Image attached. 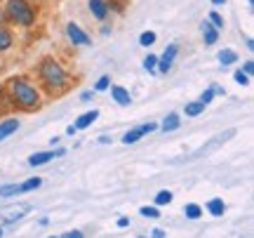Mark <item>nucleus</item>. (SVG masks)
I'll return each instance as SVG.
<instances>
[{
    "mask_svg": "<svg viewBox=\"0 0 254 238\" xmlns=\"http://www.w3.org/2000/svg\"><path fill=\"white\" fill-rule=\"evenodd\" d=\"M66 135H75V125H68V128H66Z\"/></svg>",
    "mask_w": 254,
    "mask_h": 238,
    "instance_id": "obj_34",
    "label": "nucleus"
},
{
    "mask_svg": "<svg viewBox=\"0 0 254 238\" xmlns=\"http://www.w3.org/2000/svg\"><path fill=\"white\" fill-rule=\"evenodd\" d=\"M236 82H240V85H250V76L245 74V71H236Z\"/></svg>",
    "mask_w": 254,
    "mask_h": 238,
    "instance_id": "obj_25",
    "label": "nucleus"
},
{
    "mask_svg": "<svg viewBox=\"0 0 254 238\" xmlns=\"http://www.w3.org/2000/svg\"><path fill=\"white\" fill-rule=\"evenodd\" d=\"M212 97H214V90L209 87V90H205V92H202V94H200V101H202V104L207 106L209 101H212Z\"/></svg>",
    "mask_w": 254,
    "mask_h": 238,
    "instance_id": "obj_27",
    "label": "nucleus"
},
{
    "mask_svg": "<svg viewBox=\"0 0 254 238\" xmlns=\"http://www.w3.org/2000/svg\"><path fill=\"white\" fill-rule=\"evenodd\" d=\"M66 36L71 38V43H75V45H90V36L82 31L78 24H66Z\"/></svg>",
    "mask_w": 254,
    "mask_h": 238,
    "instance_id": "obj_4",
    "label": "nucleus"
},
{
    "mask_svg": "<svg viewBox=\"0 0 254 238\" xmlns=\"http://www.w3.org/2000/svg\"><path fill=\"white\" fill-rule=\"evenodd\" d=\"M111 94H113V99L118 101L120 106H129V101H132L129 92H127L125 87H120V85H113V87H111Z\"/></svg>",
    "mask_w": 254,
    "mask_h": 238,
    "instance_id": "obj_10",
    "label": "nucleus"
},
{
    "mask_svg": "<svg viewBox=\"0 0 254 238\" xmlns=\"http://www.w3.org/2000/svg\"><path fill=\"white\" fill-rule=\"evenodd\" d=\"M155 43V33L153 31H144L141 36H139V45H144V47H151Z\"/></svg>",
    "mask_w": 254,
    "mask_h": 238,
    "instance_id": "obj_20",
    "label": "nucleus"
},
{
    "mask_svg": "<svg viewBox=\"0 0 254 238\" xmlns=\"http://www.w3.org/2000/svg\"><path fill=\"white\" fill-rule=\"evenodd\" d=\"M179 125H182V118H179L177 113H170V116L163 120V130H165V132H172V130H177Z\"/></svg>",
    "mask_w": 254,
    "mask_h": 238,
    "instance_id": "obj_13",
    "label": "nucleus"
},
{
    "mask_svg": "<svg viewBox=\"0 0 254 238\" xmlns=\"http://www.w3.org/2000/svg\"><path fill=\"white\" fill-rule=\"evenodd\" d=\"M153 130H155L153 123H146V125H141V128H136V130H129V132H125L123 142H125V144H134V142H139V139L144 137V135L153 132Z\"/></svg>",
    "mask_w": 254,
    "mask_h": 238,
    "instance_id": "obj_6",
    "label": "nucleus"
},
{
    "mask_svg": "<svg viewBox=\"0 0 254 238\" xmlns=\"http://www.w3.org/2000/svg\"><path fill=\"white\" fill-rule=\"evenodd\" d=\"M14 193H19V186H17V184H7V186H0V196H2V198H9V196H14Z\"/></svg>",
    "mask_w": 254,
    "mask_h": 238,
    "instance_id": "obj_22",
    "label": "nucleus"
},
{
    "mask_svg": "<svg viewBox=\"0 0 254 238\" xmlns=\"http://www.w3.org/2000/svg\"><path fill=\"white\" fill-rule=\"evenodd\" d=\"M247 2H250V5H254V0H247Z\"/></svg>",
    "mask_w": 254,
    "mask_h": 238,
    "instance_id": "obj_36",
    "label": "nucleus"
},
{
    "mask_svg": "<svg viewBox=\"0 0 254 238\" xmlns=\"http://www.w3.org/2000/svg\"><path fill=\"white\" fill-rule=\"evenodd\" d=\"M92 99V92H82L80 94V101H90Z\"/></svg>",
    "mask_w": 254,
    "mask_h": 238,
    "instance_id": "obj_32",
    "label": "nucleus"
},
{
    "mask_svg": "<svg viewBox=\"0 0 254 238\" xmlns=\"http://www.w3.org/2000/svg\"><path fill=\"white\" fill-rule=\"evenodd\" d=\"M57 156H64V149H57V151H43V154H33V156L28 158V165H45L50 163L52 158Z\"/></svg>",
    "mask_w": 254,
    "mask_h": 238,
    "instance_id": "obj_7",
    "label": "nucleus"
},
{
    "mask_svg": "<svg viewBox=\"0 0 254 238\" xmlns=\"http://www.w3.org/2000/svg\"><path fill=\"white\" fill-rule=\"evenodd\" d=\"M202 38H205V45H214L219 38V28H214L209 21H202Z\"/></svg>",
    "mask_w": 254,
    "mask_h": 238,
    "instance_id": "obj_9",
    "label": "nucleus"
},
{
    "mask_svg": "<svg viewBox=\"0 0 254 238\" xmlns=\"http://www.w3.org/2000/svg\"><path fill=\"white\" fill-rule=\"evenodd\" d=\"M40 184H43V179H40V177H31V179H26V182L19 186V191H33V189H38Z\"/></svg>",
    "mask_w": 254,
    "mask_h": 238,
    "instance_id": "obj_18",
    "label": "nucleus"
},
{
    "mask_svg": "<svg viewBox=\"0 0 254 238\" xmlns=\"http://www.w3.org/2000/svg\"><path fill=\"white\" fill-rule=\"evenodd\" d=\"M205 111V104L202 101H193V104H186V116H200Z\"/></svg>",
    "mask_w": 254,
    "mask_h": 238,
    "instance_id": "obj_19",
    "label": "nucleus"
},
{
    "mask_svg": "<svg viewBox=\"0 0 254 238\" xmlns=\"http://www.w3.org/2000/svg\"><path fill=\"white\" fill-rule=\"evenodd\" d=\"M12 33H9L5 26H0V52H5V50H9L12 47Z\"/></svg>",
    "mask_w": 254,
    "mask_h": 238,
    "instance_id": "obj_14",
    "label": "nucleus"
},
{
    "mask_svg": "<svg viewBox=\"0 0 254 238\" xmlns=\"http://www.w3.org/2000/svg\"><path fill=\"white\" fill-rule=\"evenodd\" d=\"M90 12L99 19V21H104L106 14H109V5H106V0H90Z\"/></svg>",
    "mask_w": 254,
    "mask_h": 238,
    "instance_id": "obj_8",
    "label": "nucleus"
},
{
    "mask_svg": "<svg viewBox=\"0 0 254 238\" xmlns=\"http://www.w3.org/2000/svg\"><path fill=\"white\" fill-rule=\"evenodd\" d=\"M0 21H2V12H0Z\"/></svg>",
    "mask_w": 254,
    "mask_h": 238,
    "instance_id": "obj_37",
    "label": "nucleus"
},
{
    "mask_svg": "<svg viewBox=\"0 0 254 238\" xmlns=\"http://www.w3.org/2000/svg\"><path fill=\"white\" fill-rule=\"evenodd\" d=\"M209 24H212L214 28H224V19H221L219 12H212V14H209Z\"/></svg>",
    "mask_w": 254,
    "mask_h": 238,
    "instance_id": "obj_23",
    "label": "nucleus"
},
{
    "mask_svg": "<svg viewBox=\"0 0 254 238\" xmlns=\"http://www.w3.org/2000/svg\"><path fill=\"white\" fill-rule=\"evenodd\" d=\"M38 76H40V80L45 85L50 92H62L66 87V82H68V76L64 71V66L52 59V57H45L40 66H38Z\"/></svg>",
    "mask_w": 254,
    "mask_h": 238,
    "instance_id": "obj_2",
    "label": "nucleus"
},
{
    "mask_svg": "<svg viewBox=\"0 0 254 238\" xmlns=\"http://www.w3.org/2000/svg\"><path fill=\"white\" fill-rule=\"evenodd\" d=\"M127 224H129V220H127V217H120V220H118V227H120V229H125Z\"/></svg>",
    "mask_w": 254,
    "mask_h": 238,
    "instance_id": "obj_31",
    "label": "nucleus"
},
{
    "mask_svg": "<svg viewBox=\"0 0 254 238\" xmlns=\"http://www.w3.org/2000/svg\"><path fill=\"white\" fill-rule=\"evenodd\" d=\"M155 203H158V205H170V203H172V191H158Z\"/></svg>",
    "mask_w": 254,
    "mask_h": 238,
    "instance_id": "obj_21",
    "label": "nucleus"
},
{
    "mask_svg": "<svg viewBox=\"0 0 254 238\" xmlns=\"http://www.w3.org/2000/svg\"><path fill=\"white\" fill-rule=\"evenodd\" d=\"M0 236H2V229H0Z\"/></svg>",
    "mask_w": 254,
    "mask_h": 238,
    "instance_id": "obj_38",
    "label": "nucleus"
},
{
    "mask_svg": "<svg viewBox=\"0 0 254 238\" xmlns=\"http://www.w3.org/2000/svg\"><path fill=\"white\" fill-rule=\"evenodd\" d=\"M97 118H99V111H87V113H82L80 118L75 120V130L87 128V125H92V123H94Z\"/></svg>",
    "mask_w": 254,
    "mask_h": 238,
    "instance_id": "obj_12",
    "label": "nucleus"
},
{
    "mask_svg": "<svg viewBox=\"0 0 254 238\" xmlns=\"http://www.w3.org/2000/svg\"><path fill=\"white\" fill-rule=\"evenodd\" d=\"M82 236V231H66L64 234V238H80Z\"/></svg>",
    "mask_w": 254,
    "mask_h": 238,
    "instance_id": "obj_29",
    "label": "nucleus"
},
{
    "mask_svg": "<svg viewBox=\"0 0 254 238\" xmlns=\"http://www.w3.org/2000/svg\"><path fill=\"white\" fill-rule=\"evenodd\" d=\"M109 85H111V78H109V76H101V78H99V80H97V90H106V87H109Z\"/></svg>",
    "mask_w": 254,
    "mask_h": 238,
    "instance_id": "obj_28",
    "label": "nucleus"
},
{
    "mask_svg": "<svg viewBox=\"0 0 254 238\" xmlns=\"http://www.w3.org/2000/svg\"><path fill=\"white\" fill-rule=\"evenodd\" d=\"M207 210L214 215V217H219V215H224V210H226V205H224V201L221 198H212V201L207 203Z\"/></svg>",
    "mask_w": 254,
    "mask_h": 238,
    "instance_id": "obj_15",
    "label": "nucleus"
},
{
    "mask_svg": "<svg viewBox=\"0 0 254 238\" xmlns=\"http://www.w3.org/2000/svg\"><path fill=\"white\" fill-rule=\"evenodd\" d=\"M5 17H7L12 24L31 26V24H36V9H33V5H28V0H7Z\"/></svg>",
    "mask_w": 254,
    "mask_h": 238,
    "instance_id": "obj_3",
    "label": "nucleus"
},
{
    "mask_svg": "<svg viewBox=\"0 0 254 238\" xmlns=\"http://www.w3.org/2000/svg\"><path fill=\"white\" fill-rule=\"evenodd\" d=\"M19 130V120L17 118H7L0 123V139H7L12 132H17Z\"/></svg>",
    "mask_w": 254,
    "mask_h": 238,
    "instance_id": "obj_11",
    "label": "nucleus"
},
{
    "mask_svg": "<svg viewBox=\"0 0 254 238\" xmlns=\"http://www.w3.org/2000/svg\"><path fill=\"white\" fill-rule=\"evenodd\" d=\"M217 59L224 66H228V64H233V62H238V55L233 52V50H221V52L217 55Z\"/></svg>",
    "mask_w": 254,
    "mask_h": 238,
    "instance_id": "obj_16",
    "label": "nucleus"
},
{
    "mask_svg": "<svg viewBox=\"0 0 254 238\" xmlns=\"http://www.w3.org/2000/svg\"><path fill=\"white\" fill-rule=\"evenodd\" d=\"M177 52H179V45H170L167 50H165V55L158 59V69L163 71V74H167L170 69H172V62H174V57H177Z\"/></svg>",
    "mask_w": 254,
    "mask_h": 238,
    "instance_id": "obj_5",
    "label": "nucleus"
},
{
    "mask_svg": "<svg viewBox=\"0 0 254 238\" xmlns=\"http://www.w3.org/2000/svg\"><path fill=\"white\" fill-rule=\"evenodd\" d=\"M212 2H214V5H224V0H212Z\"/></svg>",
    "mask_w": 254,
    "mask_h": 238,
    "instance_id": "obj_35",
    "label": "nucleus"
},
{
    "mask_svg": "<svg viewBox=\"0 0 254 238\" xmlns=\"http://www.w3.org/2000/svg\"><path fill=\"white\" fill-rule=\"evenodd\" d=\"M7 90H9L12 104H17L21 109L33 111L40 106V94H38V90L26 80V78H12V80L7 82Z\"/></svg>",
    "mask_w": 254,
    "mask_h": 238,
    "instance_id": "obj_1",
    "label": "nucleus"
},
{
    "mask_svg": "<svg viewBox=\"0 0 254 238\" xmlns=\"http://www.w3.org/2000/svg\"><path fill=\"white\" fill-rule=\"evenodd\" d=\"M155 64H158V57H153V55H148L144 59V66L148 69V71H155Z\"/></svg>",
    "mask_w": 254,
    "mask_h": 238,
    "instance_id": "obj_26",
    "label": "nucleus"
},
{
    "mask_svg": "<svg viewBox=\"0 0 254 238\" xmlns=\"http://www.w3.org/2000/svg\"><path fill=\"white\" fill-rule=\"evenodd\" d=\"M184 212H186V217H189V220H198L200 215H202V208L195 205V203H189V205L184 208Z\"/></svg>",
    "mask_w": 254,
    "mask_h": 238,
    "instance_id": "obj_17",
    "label": "nucleus"
},
{
    "mask_svg": "<svg viewBox=\"0 0 254 238\" xmlns=\"http://www.w3.org/2000/svg\"><path fill=\"white\" fill-rule=\"evenodd\" d=\"M243 71H245L247 76H252L254 74V64H252V62H245V69H243Z\"/></svg>",
    "mask_w": 254,
    "mask_h": 238,
    "instance_id": "obj_30",
    "label": "nucleus"
},
{
    "mask_svg": "<svg viewBox=\"0 0 254 238\" xmlns=\"http://www.w3.org/2000/svg\"><path fill=\"white\" fill-rule=\"evenodd\" d=\"M141 215H144V217H151V220H155V217H160V212H158V208H148V205H144V208H141Z\"/></svg>",
    "mask_w": 254,
    "mask_h": 238,
    "instance_id": "obj_24",
    "label": "nucleus"
},
{
    "mask_svg": "<svg viewBox=\"0 0 254 238\" xmlns=\"http://www.w3.org/2000/svg\"><path fill=\"white\" fill-rule=\"evenodd\" d=\"M153 236H155V238H163L165 231H163V229H153Z\"/></svg>",
    "mask_w": 254,
    "mask_h": 238,
    "instance_id": "obj_33",
    "label": "nucleus"
}]
</instances>
